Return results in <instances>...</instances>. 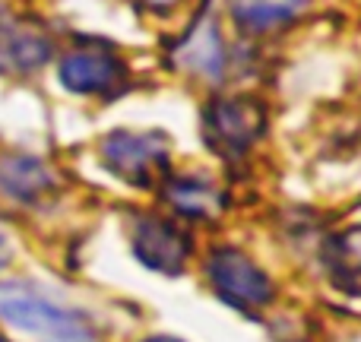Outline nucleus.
Returning a JSON list of instances; mask_svg holds the SVG:
<instances>
[{"label": "nucleus", "instance_id": "obj_9", "mask_svg": "<svg viewBox=\"0 0 361 342\" xmlns=\"http://www.w3.org/2000/svg\"><path fill=\"white\" fill-rule=\"evenodd\" d=\"M165 200L169 206L184 219H216L222 209V190L219 184L203 171H184L175 178H165Z\"/></svg>", "mask_w": 361, "mask_h": 342}, {"label": "nucleus", "instance_id": "obj_11", "mask_svg": "<svg viewBox=\"0 0 361 342\" xmlns=\"http://www.w3.org/2000/svg\"><path fill=\"white\" fill-rule=\"evenodd\" d=\"M339 263H345L349 273H361V228H352L339 241Z\"/></svg>", "mask_w": 361, "mask_h": 342}, {"label": "nucleus", "instance_id": "obj_14", "mask_svg": "<svg viewBox=\"0 0 361 342\" xmlns=\"http://www.w3.org/2000/svg\"><path fill=\"white\" fill-rule=\"evenodd\" d=\"M146 342H180L175 336H152V339H146Z\"/></svg>", "mask_w": 361, "mask_h": 342}, {"label": "nucleus", "instance_id": "obj_4", "mask_svg": "<svg viewBox=\"0 0 361 342\" xmlns=\"http://www.w3.org/2000/svg\"><path fill=\"white\" fill-rule=\"evenodd\" d=\"M57 76L70 92L108 95L127 83V63L105 42H80L57 63Z\"/></svg>", "mask_w": 361, "mask_h": 342}, {"label": "nucleus", "instance_id": "obj_6", "mask_svg": "<svg viewBox=\"0 0 361 342\" xmlns=\"http://www.w3.org/2000/svg\"><path fill=\"white\" fill-rule=\"evenodd\" d=\"M133 254L143 267L165 276H178L190 257V238L171 219L140 216L133 225Z\"/></svg>", "mask_w": 361, "mask_h": 342}, {"label": "nucleus", "instance_id": "obj_5", "mask_svg": "<svg viewBox=\"0 0 361 342\" xmlns=\"http://www.w3.org/2000/svg\"><path fill=\"white\" fill-rule=\"evenodd\" d=\"M263 108L254 99H216L206 111V140L222 156H241L260 140Z\"/></svg>", "mask_w": 361, "mask_h": 342}, {"label": "nucleus", "instance_id": "obj_7", "mask_svg": "<svg viewBox=\"0 0 361 342\" xmlns=\"http://www.w3.org/2000/svg\"><path fill=\"white\" fill-rule=\"evenodd\" d=\"M314 0H225L231 23L247 35H269L311 13Z\"/></svg>", "mask_w": 361, "mask_h": 342}, {"label": "nucleus", "instance_id": "obj_10", "mask_svg": "<svg viewBox=\"0 0 361 342\" xmlns=\"http://www.w3.org/2000/svg\"><path fill=\"white\" fill-rule=\"evenodd\" d=\"M54 187L48 165L42 159H29V156H16L0 162V190L6 197L19 200V203H32L42 193H48Z\"/></svg>", "mask_w": 361, "mask_h": 342}, {"label": "nucleus", "instance_id": "obj_12", "mask_svg": "<svg viewBox=\"0 0 361 342\" xmlns=\"http://www.w3.org/2000/svg\"><path fill=\"white\" fill-rule=\"evenodd\" d=\"M180 4H184V0H140V6H146L149 13H171V10H178Z\"/></svg>", "mask_w": 361, "mask_h": 342}, {"label": "nucleus", "instance_id": "obj_2", "mask_svg": "<svg viewBox=\"0 0 361 342\" xmlns=\"http://www.w3.org/2000/svg\"><path fill=\"white\" fill-rule=\"evenodd\" d=\"M102 162L130 187L149 190L169 174V140L162 133L114 130L102 143Z\"/></svg>", "mask_w": 361, "mask_h": 342}, {"label": "nucleus", "instance_id": "obj_1", "mask_svg": "<svg viewBox=\"0 0 361 342\" xmlns=\"http://www.w3.org/2000/svg\"><path fill=\"white\" fill-rule=\"evenodd\" d=\"M0 324L32 342H99L80 314L19 286H0Z\"/></svg>", "mask_w": 361, "mask_h": 342}, {"label": "nucleus", "instance_id": "obj_13", "mask_svg": "<svg viewBox=\"0 0 361 342\" xmlns=\"http://www.w3.org/2000/svg\"><path fill=\"white\" fill-rule=\"evenodd\" d=\"M10 257H13V241H10V235L0 228V269L10 263Z\"/></svg>", "mask_w": 361, "mask_h": 342}, {"label": "nucleus", "instance_id": "obj_8", "mask_svg": "<svg viewBox=\"0 0 361 342\" xmlns=\"http://www.w3.org/2000/svg\"><path fill=\"white\" fill-rule=\"evenodd\" d=\"M54 44L38 25L25 23V19H4L0 23V67L13 70V73H25V70L42 67L51 57Z\"/></svg>", "mask_w": 361, "mask_h": 342}, {"label": "nucleus", "instance_id": "obj_3", "mask_svg": "<svg viewBox=\"0 0 361 342\" xmlns=\"http://www.w3.org/2000/svg\"><path fill=\"white\" fill-rule=\"evenodd\" d=\"M206 276H209L212 292L238 311H257L273 298L269 276L247 254H241L235 248L212 250L209 263H206Z\"/></svg>", "mask_w": 361, "mask_h": 342}]
</instances>
